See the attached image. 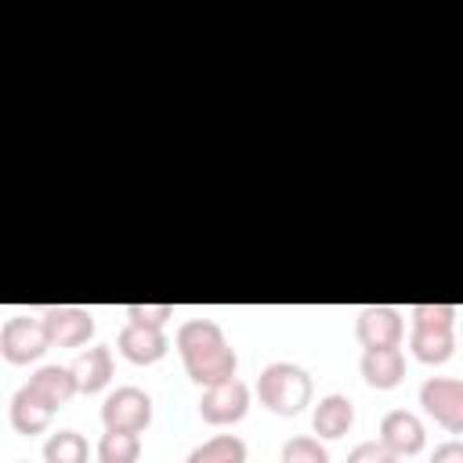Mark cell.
Segmentation results:
<instances>
[{"label": "cell", "instance_id": "cell-2", "mask_svg": "<svg viewBox=\"0 0 463 463\" xmlns=\"http://www.w3.org/2000/svg\"><path fill=\"white\" fill-rule=\"evenodd\" d=\"M456 307L416 304L409 311V351L423 365H445L456 354Z\"/></svg>", "mask_w": 463, "mask_h": 463}, {"label": "cell", "instance_id": "cell-7", "mask_svg": "<svg viewBox=\"0 0 463 463\" xmlns=\"http://www.w3.org/2000/svg\"><path fill=\"white\" fill-rule=\"evenodd\" d=\"M246 412H250V387H246L239 376L221 380V383H213V387H203L199 416H203L210 427H232V423H239Z\"/></svg>", "mask_w": 463, "mask_h": 463}, {"label": "cell", "instance_id": "cell-16", "mask_svg": "<svg viewBox=\"0 0 463 463\" xmlns=\"http://www.w3.org/2000/svg\"><path fill=\"white\" fill-rule=\"evenodd\" d=\"M25 383H29L36 394H43L54 409L69 405V402H72V394H76V380H72L69 365H40Z\"/></svg>", "mask_w": 463, "mask_h": 463}, {"label": "cell", "instance_id": "cell-11", "mask_svg": "<svg viewBox=\"0 0 463 463\" xmlns=\"http://www.w3.org/2000/svg\"><path fill=\"white\" fill-rule=\"evenodd\" d=\"M116 347L127 362L134 365H152L159 362L166 351H170V340L163 329H152V326H137V322H127L116 336Z\"/></svg>", "mask_w": 463, "mask_h": 463}, {"label": "cell", "instance_id": "cell-4", "mask_svg": "<svg viewBox=\"0 0 463 463\" xmlns=\"http://www.w3.org/2000/svg\"><path fill=\"white\" fill-rule=\"evenodd\" d=\"M47 351H51V340H47V329H43L40 315H14V318L4 322V329H0L4 362L29 365V362H40Z\"/></svg>", "mask_w": 463, "mask_h": 463}, {"label": "cell", "instance_id": "cell-3", "mask_svg": "<svg viewBox=\"0 0 463 463\" xmlns=\"http://www.w3.org/2000/svg\"><path fill=\"white\" fill-rule=\"evenodd\" d=\"M257 398L275 416H300L311 405V376L297 362H271L257 376Z\"/></svg>", "mask_w": 463, "mask_h": 463}, {"label": "cell", "instance_id": "cell-23", "mask_svg": "<svg viewBox=\"0 0 463 463\" xmlns=\"http://www.w3.org/2000/svg\"><path fill=\"white\" fill-rule=\"evenodd\" d=\"M430 463H463V441L449 438V441L434 445V452H430Z\"/></svg>", "mask_w": 463, "mask_h": 463}, {"label": "cell", "instance_id": "cell-22", "mask_svg": "<svg viewBox=\"0 0 463 463\" xmlns=\"http://www.w3.org/2000/svg\"><path fill=\"white\" fill-rule=\"evenodd\" d=\"M347 463H398V456L387 452L380 441H358V445L347 452Z\"/></svg>", "mask_w": 463, "mask_h": 463}, {"label": "cell", "instance_id": "cell-20", "mask_svg": "<svg viewBox=\"0 0 463 463\" xmlns=\"http://www.w3.org/2000/svg\"><path fill=\"white\" fill-rule=\"evenodd\" d=\"M279 463H329V452L318 438L311 434H297L289 441H282V452H279Z\"/></svg>", "mask_w": 463, "mask_h": 463}, {"label": "cell", "instance_id": "cell-24", "mask_svg": "<svg viewBox=\"0 0 463 463\" xmlns=\"http://www.w3.org/2000/svg\"><path fill=\"white\" fill-rule=\"evenodd\" d=\"M18 463H25V459H18Z\"/></svg>", "mask_w": 463, "mask_h": 463}, {"label": "cell", "instance_id": "cell-19", "mask_svg": "<svg viewBox=\"0 0 463 463\" xmlns=\"http://www.w3.org/2000/svg\"><path fill=\"white\" fill-rule=\"evenodd\" d=\"M141 459V434L105 430L98 441V463H137Z\"/></svg>", "mask_w": 463, "mask_h": 463}, {"label": "cell", "instance_id": "cell-8", "mask_svg": "<svg viewBox=\"0 0 463 463\" xmlns=\"http://www.w3.org/2000/svg\"><path fill=\"white\" fill-rule=\"evenodd\" d=\"M354 336H358L362 351H373V347H402L405 318L391 304H369L354 318Z\"/></svg>", "mask_w": 463, "mask_h": 463}, {"label": "cell", "instance_id": "cell-5", "mask_svg": "<svg viewBox=\"0 0 463 463\" xmlns=\"http://www.w3.org/2000/svg\"><path fill=\"white\" fill-rule=\"evenodd\" d=\"M101 423H105V430H127V434L148 430V423H152L148 391H141L134 383H123V387L109 391L105 402H101Z\"/></svg>", "mask_w": 463, "mask_h": 463}, {"label": "cell", "instance_id": "cell-1", "mask_svg": "<svg viewBox=\"0 0 463 463\" xmlns=\"http://www.w3.org/2000/svg\"><path fill=\"white\" fill-rule=\"evenodd\" d=\"M174 347L184 362V373L199 387H213L221 380H232L239 369V354L228 344L224 329L213 318H188L174 333Z\"/></svg>", "mask_w": 463, "mask_h": 463}, {"label": "cell", "instance_id": "cell-21", "mask_svg": "<svg viewBox=\"0 0 463 463\" xmlns=\"http://www.w3.org/2000/svg\"><path fill=\"white\" fill-rule=\"evenodd\" d=\"M174 318V304H127V322L163 329Z\"/></svg>", "mask_w": 463, "mask_h": 463}, {"label": "cell", "instance_id": "cell-15", "mask_svg": "<svg viewBox=\"0 0 463 463\" xmlns=\"http://www.w3.org/2000/svg\"><path fill=\"white\" fill-rule=\"evenodd\" d=\"M311 427L318 434V441H336L354 427V402L347 394H326L318 398L315 412H311Z\"/></svg>", "mask_w": 463, "mask_h": 463}, {"label": "cell", "instance_id": "cell-10", "mask_svg": "<svg viewBox=\"0 0 463 463\" xmlns=\"http://www.w3.org/2000/svg\"><path fill=\"white\" fill-rule=\"evenodd\" d=\"M387 452H394L398 459L402 456H416L423 445H427V430H423V420L409 409H391L383 412L380 420V438H376Z\"/></svg>", "mask_w": 463, "mask_h": 463}, {"label": "cell", "instance_id": "cell-18", "mask_svg": "<svg viewBox=\"0 0 463 463\" xmlns=\"http://www.w3.org/2000/svg\"><path fill=\"white\" fill-rule=\"evenodd\" d=\"M90 459V445L80 430H54L43 441V463H87Z\"/></svg>", "mask_w": 463, "mask_h": 463}, {"label": "cell", "instance_id": "cell-6", "mask_svg": "<svg viewBox=\"0 0 463 463\" xmlns=\"http://www.w3.org/2000/svg\"><path fill=\"white\" fill-rule=\"evenodd\" d=\"M420 405L449 434L463 430V380H456V376H430V380H423Z\"/></svg>", "mask_w": 463, "mask_h": 463}, {"label": "cell", "instance_id": "cell-13", "mask_svg": "<svg viewBox=\"0 0 463 463\" xmlns=\"http://www.w3.org/2000/svg\"><path fill=\"white\" fill-rule=\"evenodd\" d=\"M54 412H58V409H54L43 394H36L29 383H22V387L14 391V398H11V427H14V434H22V438L43 434V430L51 427Z\"/></svg>", "mask_w": 463, "mask_h": 463}, {"label": "cell", "instance_id": "cell-17", "mask_svg": "<svg viewBox=\"0 0 463 463\" xmlns=\"http://www.w3.org/2000/svg\"><path fill=\"white\" fill-rule=\"evenodd\" d=\"M184 463H246V441L239 434H213L195 445Z\"/></svg>", "mask_w": 463, "mask_h": 463}, {"label": "cell", "instance_id": "cell-9", "mask_svg": "<svg viewBox=\"0 0 463 463\" xmlns=\"http://www.w3.org/2000/svg\"><path fill=\"white\" fill-rule=\"evenodd\" d=\"M43 329L51 347H83L94 336V315L76 304H54L43 315Z\"/></svg>", "mask_w": 463, "mask_h": 463}, {"label": "cell", "instance_id": "cell-14", "mask_svg": "<svg viewBox=\"0 0 463 463\" xmlns=\"http://www.w3.org/2000/svg\"><path fill=\"white\" fill-rule=\"evenodd\" d=\"M358 369L369 387L394 391L405 380V354H402V347H373V351H362Z\"/></svg>", "mask_w": 463, "mask_h": 463}, {"label": "cell", "instance_id": "cell-12", "mask_svg": "<svg viewBox=\"0 0 463 463\" xmlns=\"http://www.w3.org/2000/svg\"><path fill=\"white\" fill-rule=\"evenodd\" d=\"M69 373H72V380H76V394H98V391H105V387L112 383V373H116L112 351H109L105 344L83 347V351L72 358Z\"/></svg>", "mask_w": 463, "mask_h": 463}]
</instances>
